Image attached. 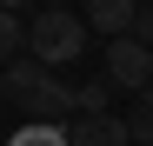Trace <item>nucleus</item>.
<instances>
[{"instance_id":"f257e3e1","label":"nucleus","mask_w":153,"mask_h":146,"mask_svg":"<svg viewBox=\"0 0 153 146\" xmlns=\"http://www.w3.org/2000/svg\"><path fill=\"white\" fill-rule=\"evenodd\" d=\"M87 20L80 13H67V7H47L33 27H27V60H40V66H67V60H80L87 53Z\"/></svg>"},{"instance_id":"f03ea898","label":"nucleus","mask_w":153,"mask_h":146,"mask_svg":"<svg viewBox=\"0 0 153 146\" xmlns=\"http://www.w3.org/2000/svg\"><path fill=\"white\" fill-rule=\"evenodd\" d=\"M107 80H113V86L146 93V86H153V46H146V40H133V33L107 40Z\"/></svg>"},{"instance_id":"7ed1b4c3","label":"nucleus","mask_w":153,"mask_h":146,"mask_svg":"<svg viewBox=\"0 0 153 146\" xmlns=\"http://www.w3.org/2000/svg\"><path fill=\"white\" fill-rule=\"evenodd\" d=\"M67 139L73 146H133V126L113 113H93V119H67Z\"/></svg>"},{"instance_id":"20e7f679","label":"nucleus","mask_w":153,"mask_h":146,"mask_svg":"<svg viewBox=\"0 0 153 146\" xmlns=\"http://www.w3.org/2000/svg\"><path fill=\"white\" fill-rule=\"evenodd\" d=\"M133 20H140V0H87V27L107 33V40L133 33Z\"/></svg>"},{"instance_id":"39448f33","label":"nucleus","mask_w":153,"mask_h":146,"mask_svg":"<svg viewBox=\"0 0 153 146\" xmlns=\"http://www.w3.org/2000/svg\"><path fill=\"white\" fill-rule=\"evenodd\" d=\"M20 106H27V119H67V113H73V86H60L53 73H47V80H40Z\"/></svg>"},{"instance_id":"423d86ee","label":"nucleus","mask_w":153,"mask_h":146,"mask_svg":"<svg viewBox=\"0 0 153 146\" xmlns=\"http://www.w3.org/2000/svg\"><path fill=\"white\" fill-rule=\"evenodd\" d=\"M47 73H53V66H40V60H7V66H0V80H7V93H13V100H27Z\"/></svg>"},{"instance_id":"0eeeda50","label":"nucleus","mask_w":153,"mask_h":146,"mask_svg":"<svg viewBox=\"0 0 153 146\" xmlns=\"http://www.w3.org/2000/svg\"><path fill=\"white\" fill-rule=\"evenodd\" d=\"M7 146H73V139H67V119H27Z\"/></svg>"},{"instance_id":"6e6552de","label":"nucleus","mask_w":153,"mask_h":146,"mask_svg":"<svg viewBox=\"0 0 153 146\" xmlns=\"http://www.w3.org/2000/svg\"><path fill=\"white\" fill-rule=\"evenodd\" d=\"M126 126H133V146H153V86L133 100V113H126Z\"/></svg>"},{"instance_id":"1a4fd4ad","label":"nucleus","mask_w":153,"mask_h":146,"mask_svg":"<svg viewBox=\"0 0 153 146\" xmlns=\"http://www.w3.org/2000/svg\"><path fill=\"white\" fill-rule=\"evenodd\" d=\"M20 46H27V27H20V20H13L7 7H0V66H7V60L20 53Z\"/></svg>"},{"instance_id":"9d476101","label":"nucleus","mask_w":153,"mask_h":146,"mask_svg":"<svg viewBox=\"0 0 153 146\" xmlns=\"http://www.w3.org/2000/svg\"><path fill=\"white\" fill-rule=\"evenodd\" d=\"M73 113H80V119L107 113V80H93V86H73Z\"/></svg>"},{"instance_id":"9b49d317","label":"nucleus","mask_w":153,"mask_h":146,"mask_svg":"<svg viewBox=\"0 0 153 146\" xmlns=\"http://www.w3.org/2000/svg\"><path fill=\"white\" fill-rule=\"evenodd\" d=\"M133 40H146V46H153V7H140V20H133Z\"/></svg>"},{"instance_id":"f8f14e48","label":"nucleus","mask_w":153,"mask_h":146,"mask_svg":"<svg viewBox=\"0 0 153 146\" xmlns=\"http://www.w3.org/2000/svg\"><path fill=\"white\" fill-rule=\"evenodd\" d=\"M0 7H7V13H20V7H27V0H0Z\"/></svg>"},{"instance_id":"ddd939ff","label":"nucleus","mask_w":153,"mask_h":146,"mask_svg":"<svg viewBox=\"0 0 153 146\" xmlns=\"http://www.w3.org/2000/svg\"><path fill=\"white\" fill-rule=\"evenodd\" d=\"M47 7H67V0H47Z\"/></svg>"},{"instance_id":"4468645a","label":"nucleus","mask_w":153,"mask_h":146,"mask_svg":"<svg viewBox=\"0 0 153 146\" xmlns=\"http://www.w3.org/2000/svg\"><path fill=\"white\" fill-rule=\"evenodd\" d=\"M0 93H7V80H0Z\"/></svg>"}]
</instances>
